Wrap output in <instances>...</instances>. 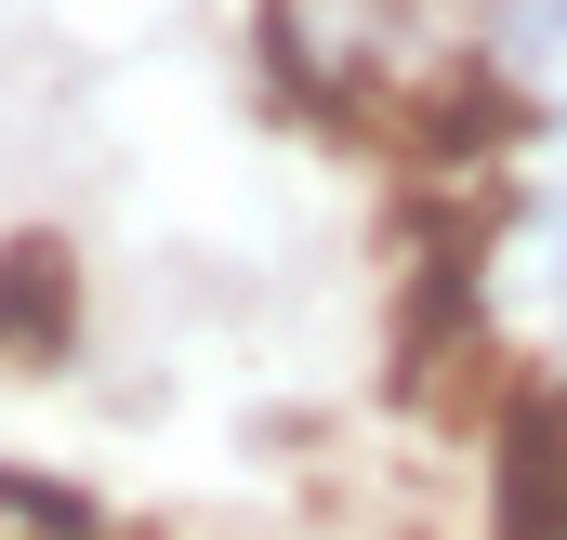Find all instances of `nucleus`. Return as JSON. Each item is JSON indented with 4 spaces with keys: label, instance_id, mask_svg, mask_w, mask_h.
<instances>
[{
    "label": "nucleus",
    "instance_id": "nucleus-2",
    "mask_svg": "<svg viewBox=\"0 0 567 540\" xmlns=\"http://www.w3.org/2000/svg\"><path fill=\"white\" fill-rule=\"evenodd\" d=\"M488 80L515 106L567 120V0H488Z\"/></svg>",
    "mask_w": 567,
    "mask_h": 540
},
{
    "label": "nucleus",
    "instance_id": "nucleus-1",
    "mask_svg": "<svg viewBox=\"0 0 567 540\" xmlns=\"http://www.w3.org/2000/svg\"><path fill=\"white\" fill-rule=\"evenodd\" d=\"M66 343H80V290H66V251H53V238H13V251H0V356L53 370Z\"/></svg>",
    "mask_w": 567,
    "mask_h": 540
}]
</instances>
